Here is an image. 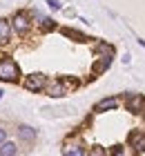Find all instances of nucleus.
I'll list each match as a JSON object with an SVG mask.
<instances>
[{"label": "nucleus", "mask_w": 145, "mask_h": 156, "mask_svg": "<svg viewBox=\"0 0 145 156\" xmlns=\"http://www.w3.org/2000/svg\"><path fill=\"white\" fill-rule=\"evenodd\" d=\"M76 80H67V78H58V80H52V83H47L45 85V91L49 96H54V98H60L65 94H69L71 89L76 87Z\"/></svg>", "instance_id": "f257e3e1"}, {"label": "nucleus", "mask_w": 145, "mask_h": 156, "mask_svg": "<svg viewBox=\"0 0 145 156\" xmlns=\"http://www.w3.org/2000/svg\"><path fill=\"white\" fill-rule=\"evenodd\" d=\"M18 76H20V69H18V65L11 58H2L0 60V80L13 83V80H18Z\"/></svg>", "instance_id": "f03ea898"}, {"label": "nucleus", "mask_w": 145, "mask_h": 156, "mask_svg": "<svg viewBox=\"0 0 145 156\" xmlns=\"http://www.w3.org/2000/svg\"><path fill=\"white\" fill-rule=\"evenodd\" d=\"M45 85H47L45 74H31L25 78V89H29V91H40V89H45Z\"/></svg>", "instance_id": "7ed1b4c3"}, {"label": "nucleus", "mask_w": 145, "mask_h": 156, "mask_svg": "<svg viewBox=\"0 0 145 156\" xmlns=\"http://www.w3.org/2000/svg\"><path fill=\"white\" fill-rule=\"evenodd\" d=\"M11 27L20 34V36H25V34L29 31V27H31V23H29V18H27L25 11H18L16 16H13V20H11Z\"/></svg>", "instance_id": "20e7f679"}, {"label": "nucleus", "mask_w": 145, "mask_h": 156, "mask_svg": "<svg viewBox=\"0 0 145 156\" xmlns=\"http://www.w3.org/2000/svg\"><path fill=\"white\" fill-rule=\"evenodd\" d=\"M125 107H127V112H143V107H145V96L143 94H129L127 96V101H125Z\"/></svg>", "instance_id": "39448f33"}, {"label": "nucleus", "mask_w": 145, "mask_h": 156, "mask_svg": "<svg viewBox=\"0 0 145 156\" xmlns=\"http://www.w3.org/2000/svg\"><path fill=\"white\" fill-rule=\"evenodd\" d=\"M18 136H20L23 143H34V140H36V129L29 127V125H20L18 127Z\"/></svg>", "instance_id": "423d86ee"}, {"label": "nucleus", "mask_w": 145, "mask_h": 156, "mask_svg": "<svg viewBox=\"0 0 145 156\" xmlns=\"http://www.w3.org/2000/svg\"><path fill=\"white\" fill-rule=\"evenodd\" d=\"M118 107V98H103L98 105H96V112H110Z\"/></svg>", "instance_id": "0eeeda50"}, {"label": "nucleus", "mask_w": 145, "mask_h": 156, "mask_svg": "<svg viewBox=\"0 0 145 156\" xmlns=\"http://www.w3.org/2000/svg\"><path fill=\"white\" fill-rule=\"evenodd\" d=\"M9 38H11V23L0 18V42L5 45V42H9Z\"/></svg>", "instance_id": "6e6552de"}, {"label": "nucleus", "mask_w": 145, "mask_h": 156, "mask_svg": "<svg viewBox=\"0 0 145 156\" xmlns=\"http://www.w3.org/2000/svg\"><path fill=\"white\" fill-rule=\"evenodd\" d=\"M13 154H18L16 143H9V140L0 143V156H13Z\"/></svg>", "instance_id": "1a4fd4ad"}, {"label": "nucleus", "mask_w": 145, "mask_h": 156, "mask_svg": "<svg viewBox=\"0 0 145 156\" xmlns=\"http://www.w3.org/2000/svg\"><path fill=\"white\" fill-rule=\"evenodd\" d=\"M129 140H132V145H134L136 152H145V134H132Z\"/></svg>", "instance_id": "9d476101"}, {"label": "nucleus", "mask_w": 145, "mask_h": 156, "mask_svg": "<svg viewBox=\"0 0 145 156\" xmlns=\"http://www.w3.org/2000/svg\"><path fill=\"white\" fill-rule=\"evenodd\" d=\"M63 36H67V38L76 40V42H87V40H89L87 36H83V34H81V31H76V29H63Z\"/></svg>", "instance_id": "9b49d317"}, {"label": "nucleus", "mask_w": 145, "mask_h": 156, "mask_svg": "<svg viewBox=\"0 0 145 156\" xmlns=\"http://www.w3.org/2000/svg\"><path fill=\"white\" fill-rule=\"evenodd\" d=\"M63 154H65V156H83V154H85V147H83V145H67V147L63 150Z\"/></svg>", "instance_id": "f8f14e48"}, {"label": "nucleus", "mask_w": 145, "mask_h": 156, "mask_svg": "<svg viewBox=\"0 0 145 156\" xmlns=\"http://www.w3.org/2000/svg\"><path fill=\"white\" fill-rule=\"evenodd\" d=\"M100 58H103V60H98L96 62V65H94V72H105V69H107V65H110V62H112V58H107V56H100Z\"/></svg>", "instance_id": "ddd939ff"}, {"label": "nucleus", "mask_w": 145, "mask_h": 156, "mask_svg": "<svg viewBox=\"0 0 145 156\" xmlns=\"http://www.w3.org/2000/svg\"><path fill=\"white\" fill-rule=\"evenodd\" d=\"M42 29H45V31H52V29H54V20H52V18H45V20H42Z\"/></svg>", "instance_id": "4468645a"}, {"label": "nucleus", "mask_w": 145, "mask_h": 156, "mask_svg": "<svg viewBox=\"0 0 145 156\" xmlns=\"http://www.w3.org/2000/svg\"><path fill=\"white\" fill-rule=\"evenodd\" d=\"M47 5L52 7V9H60V2H58V0H47Z\"/></svg>", "instance_id": "2eb2a0df"}, {"label": "nucleus", "mask_w": 145, "mask_h": 156, "mask_svg": "<svg viewBox=\"0 0 145 156\" xmlns=\"http://www.w3.org/2000/svg\"><path fill=\"white\" fill-rule=\"evenodd\" d=\"M5 140H7V129L0 127V143H5Z\"/></svg>", "instance_id": "dca6fc26"}, {"label": "nucleus", "mask_w": 145, "mask_h": 156, "mask_svg": "<svg viewBox=\"0 0 145 156\" xmlns=\"http://www.w3.org/2000/svg\"><path fill=\"white\" fill-rule=\"evenodd\" d=\"M2 94H5V91H2V89H0V98H2Z\"/></svg>", "instance_id": "f3484780"}]
</instances>
